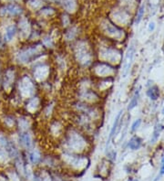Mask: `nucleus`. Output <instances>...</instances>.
Segmentation results:
<instances>
[{
  "label": "nucleus",
  "mask_w": 164,
  "mask_h": 181,
  "mask_svg": "<svg viewBox=\"0 0 164 181\" xmlns=\"http://www.w3.org/2000/svg\"><path fill=\"white\" fill-rule=\"evenodd\" d=\"M84 142H85L84 138L80 134H77V133L70 135L68 139V144L69 145V146L75 148V150H78L80 147H82Z\"/></svg>",
  "instance_id": "nucleus-5"
},
{
  "label": "nucleus",
  "mask_w": 164,
  "mask_h": 181,
  "mask_svg": "<svg viewBox=\"0 0 164 181\" xmlns=\"http://www.w3.org/2000/svg\"><path fill=\"white\" fill-rule=\"evenodd\" d=\"M16 28L15 26H10L7 28V31H6V35H5V40L7 41H9L11 40L14 38V36L16 35Z\"/></svg>",
  "instance_id": "nucleus-13"
},
{
  "label": "nucleus",
  "mask_w": 164,
  "mask_h": 181,
  "mask_svg": "<svg viewBox=\"0 0 164 181\" xmlns=\"http://www.w3.org/2000/svg\"><path fill=\"white\" fill-rule=\"evenodd\" d=\"M4 13L6 14H9L11 16H16V15H19L22 10H21V7H19L17 5H15V4H10V5H7L4 7Z\"/></svg>",
  "instance_id": "nucleus-8"
},
{
  "label": "nucleus",
  "mask_w": 164,
  "mask_h": 181,
  "mask_svg": "<svg viewBox=\"0 0 164 181\" xmlns=\"http://www.w3.org/2000/svg\"><path fill=\"white\" fill-rule=\"evenodd\" d=\"M14 78H15L14 70H12L11 69L7 70L6 73H5V77H4V86H5V88H8L12 85L14 82Z\"/></svg>",
  "instance_id": "nucleus-10"
},
{
  "label": "nucleus",
  "mask_w": 164,
  "mask_h": 181,
  "mask_svg": "<svg viewBox=\"0 0 164 181\" xmlns=\"http://www.w3.org/2000/svg\"><path fill=\"white\" fill-rule=\"evenodd\" d=\"M104 31L110 36V37H113V38H116V39H120L121 38V30L119 29L117 27H115L114 25H112L111 23H107L105 25V29Z\"/></svg>",
  "instance_id": "nucleus-7"
},
{
  "label": "nucleus",
  "mask_w": 164,
  "mask_h": 181,
  "mask_svg": "<svg viewBox=\"0 0 164 181\" xmlns=\"http://www.w3.org/2000/svg\"><path fill=\"white\" fill-rule=\"evenodd\" d=\"M133 56H134V47L131 46L126 55H125V59H124V62H123V70H122V74L123 77H126L129 70H130V68L131 66V63H132V60H133Z\"/></svg>",
  "instance_id": "nucleus-4"
},
{
  "label": "nucleus",
  "mask_w": 164,
  "mask_h": 181,
  "mask_svg": "<svg viewBox=\"0 0 164 181\" xmlns=\"http://www.w3.org/2000/svg\"><path fill=\"white\" fill-rule=\"evenodd\" d=\"M161 175H164V164H162V168H161V172H160Z\"/></svg>",
  "instance_id": "nucleus-20"
},
{
  "label": "nucleus",
  "mask_w": 164,
  "mask_h": 181,
  "mask_svg": "<svg viewBox=\"0 0 164 181\" xmlns=\"http://www.w3.org/2000/svg\"><path fill=\"white\" fill-rule=\"evenodd\" d=\"M140 123H141V120H140V119H138L137 121H135V122L133 123L132 126H131V131H135L136 129H138V127L139 126Z\"/></svg>",
  "instance_id": "nucleus-18"
},
{
  "label": "nucleus",
  "mask_w": 164,
  "mask_h": 181,
  "mask_svg": "<svg viewBox=\"0 0 164 181\" xmlns=\"http://www.w3.org/2000/svg\"><path fill=\"white\" fill-rule=\"evenodd\" d=\"M154 29V23H150V27H149V30H153Z\"/></svg>",
  "instance_id": "nucleus-21"
},
{
  "label": "nucleus",
  "mask_w": 164,
  "mask_h": 181,
  "mask_svg": "<svg viewBox=\"0 0 164 181\" xmlns=\"http://www.w3.org/2000/svg\"><path fill=\"white\" fill-rule=\"evenodd\" d=\"M158 127H159V126H157V127L155 128V131H154V134H153V137H152V142H154L155 140L158 138V136H160V133H161V131H162V126H161L160 129H159Z\"/></svg>",
  "instance_id": "nucleus-17"
},
{
  "label": "nucleus",
  "mask_w": 164,
  "mask_h": 181,
  "mask_svg": "<svg viewBox=\"0 0 164 181\" xmlns=\"http://www.w3.org/2000/svg\"><path fill=\"white\" fill-rule=\"evenodd\" d=\"M147 94L148 96L150 97V99L151 100H157L159 98V95H160V92H159V89L154 86V87H151L149 89V91L147 92Z\"/></svg>",
  "instance_id": "nucleus-14"
},
{
  "label": "nucleus",
  "mask_w": 164,
  "mask_h": 181,
  "mask_svg": "<svg viewBox=\"0 0 164 181\" xmlns=\"http://www.w3.org/2000/svg\"><path fill=\"white\" fill-rule=\"evenodd\" d=\"M104 57L107 60L111 61V62H116L121 60V52L118 51L117 50L114 49H108L104 52Z\"/></svg>",
  "instance_id": "nucleus-6"
},
{
  "label": "nucleus",
  "mask_w": 164,
  "mask_h": 181,
  "mask_svg": "<svg viewBox=\"0 0 164 181\" xmlns=\"http://www.w3.org/2000/svg\"><path fill=\"white\" fill-rule=\"evenodd\" d=\"M29 158H30V161H31L34 165H36V164H38V163L40 162L41 160L40 154L39 153L38 151H34V152H32V153L30 154Z\"/></svg>",
  "instance_id": "nucleus-16"
},
{
  "label": "nucleus",
  "mask_w": 164,
  "mask_h": 181,
  "mask_svg": "<svg viewBox=\"0 0 164 181\" xmlns=\"http://www.w3.org/2000/svg\"><path fill=\"white\" fill-rule=\"evenodd\" d=\"M19 90L22 95H30L33 93L34 85L28 77L25 76L21 79V81L19 82Z\"/></svg>",
  "instance_id": "nucleus-2"
},
{
  "label": "nucleus",
  "mask_w": 164,
  "mask_h": 181,
  "mask_svg": "<svg viewBox=\"0 0 164 181\" xmlns=\"http://www.w3.org/2000/svg\"><path fill=\"white\" fill-rule=\"evenodd\" d=\"M158 179H155V180H154V181H157V180H158Z\"/></svg>",
  "instance_id": "nucleus-22"
},
{
  "label": "nucleus",
  "mask_w": 164,
  "mask_h": 181,
  "mask_svg": "<svg viewBox=\"0 0 164 181\" xmlns=\"http://www.w3.org/2000/svg\"><path fill=\"white\" fill-rule=\"evenodd\" d=\"M121 112H120L119 113H118V115L116 116V119H115V121H114V124H113V126H112V128H111V130H110V133H109V139L107 141V148H108V146H109V142H110V140L112 139V137H113V136L114 135H116V133H117V129H118V126H119V123H120V121H121Z\"/></svg>",
  "instance_id": "nucleus-9"
},
{
  "label": "nucleus",
  "mask_w": 164,
  "mask_h": 181,
  "mask_svg": "<svg viewBox=\"0 0 164 181\" xmlns=\"http://www.w3.org/2000/svg\"><path fill=\"white\" fill-rule=\"evenodd\" d=\"M140 146H141V140L137 136L132 137L129 142V147L131 150H138Z\"/></svg>",
  "instance_id": "nucleus-12"
},
{
  "label": "nucleus",
  "mask_w": 164,
  "mask_h": 181,
  "mask_svg": "<svg viewBox=\"0 0 164 181\" xmlns=\"http://www.w3.org/2000/svg\"><path fill=\"white\" fill-rule=\"evenodd\" d=\"M40 55V49L38 46H33L30 48H27L25 50H22L17 54V60L20 62H30L34 59H36L38 56Z\"/></svg>",
  "instance_id": "nucleus-1"
},
{
  "label": "nucleus",
  "mask_w": 164,
  "mask_h": 181,
  "mask_svg": "<svg viewBox=\"0 0 164 181\" xmlns=\"http://www.w3.org/2000/svg\"><path fill=\"white\" fill-rule=\"evenodd\" d=\"M139 91H137L134 93L133 97L131 99V101L129 103V110H132L133 108H135L138 104V101H139Z\"/></svg>",
  "instance_id": "nucleus-15"
},
{
  "label": "nucleus",
  "mask_w": 164,
  "mask_h": 181,
  "mask_svg": "<svg viewBox=\"0 0 164 181\" xmlns=\"http://www.w3.org/2000/svg\"><path fill=\"white\" fill-rule=\"evenodd\" d=\"M162 112H163V114H164V109H163V110H162Z\"/></svg>",
  "instance_id": "nucleus-23"
},
{
  "label": "nucleus",
  "mask_w": 164,
  "mask_h": 181,
  "mask_svg": "<svg viewBox=\"0 0 164 181\" xmlns=\"http://www.w3.org/2000/svg\"><path fill=\"white\" fill-rule=\"evenodd\" d=\"M94 69H95L96 74L100 77H107L114 72V69L108 63H104V62L98 63Z\"/></svg>",
  "instance_id": "nucleus-3"
},
{
  "label": "nucleus",
  "mask_w": 164,
  "mask_h": 181,
  "mask_svg": "<svg viewBox=\"0 0 164 181\" xmlns=\"http://www.w3.org/2000/svg\"><path fill=\"white\" fill-rule=\"evenodd\" d=\"M19 143L26 148H30L32 145V140H31L30 135L27 133H21L19 135Z\"/></svg>",
  "instance_id": "nucleus-11"
},
{
  "label": "nucleus",
  "mask_w": 164,
  "mask_h": 181,
  "mask_svg": "<svg viewBox=\"0 0 164 181\" xmlns=\"http://www.w3.org/2000/svg\"><path fill=\"white\" fill-rule=\"evenodd\" d=\"M143 11H144V7L142 6V7L139 8V15H138V17H137V20H136L137 23H139V22L140 21L141 17H142V14H143Z\"/></svg>",
  "instance_id": "nucleus-19"
}]
</instances>
